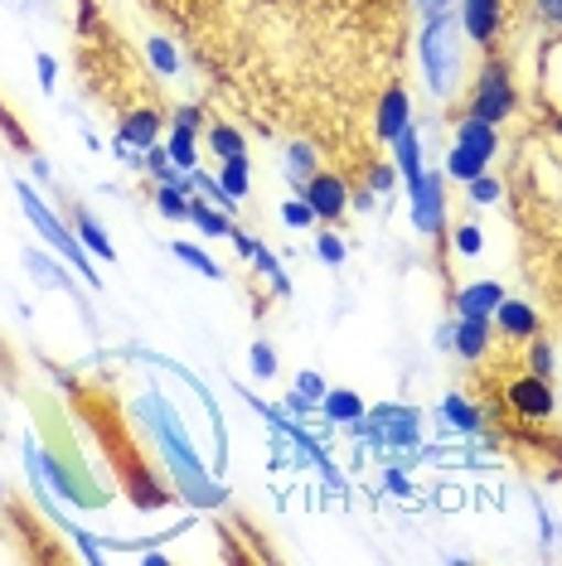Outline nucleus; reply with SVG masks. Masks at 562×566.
<instances>
[{"label":"nucleus","mask_w":562,"mask_h":566,"mask_svg":"<svg viewBox=\"0 0 562 566\" xmlns=\"http://www.w3.org/2000/svg\"><path fill=\"white\" fill-rule=\"evenodd\" d=\"M485 165H490V155L471 151V145H451V155H446V175L461 179V184H471L475 175H485Z\"/></svg>","instance_id":"obj_19"},{"label":"nucleus","mask_w":562,"mask_h":566,"mask_svg":"<svg viewBox=\"0 0 562 566\" xmlns=\"http://www.w3.org/2000/svg\"><path fill=\"white\" fill-rule=\"evenodd\" d=\"M228 242L238 248V257H258V242H252L248 232H238V228H234V232H228Z\"/></svg>","instance_id":"obj_43"},{"label":"nucleus","mask_w":562,"mask_h":566,"mask_svg":"<svg viewBox=\"0 0 562 566\" xmlns=\"http://www.w3.org/2000/svg\"><path fill=\"white\" fill-rule=\"evenodd\" d=\"M199 107H175V127H190V131H199Z\"/></svg>","instance_id":"obj_42"},{"label":"nucleus","mask_w":562,"mask_h":566,"mask_svg":"<svg viewBox=\"0 0 562 566\" xmlns=\"http://www.w3.org/2000/svg\"><path fill=\"white\" fill-rule=\"evenodd\" d=\"M354 208H359V214H364V208H374V189H354V199H349Z\"/></svg>","instance_id":"obj_46"},{"label":"nucleus","mask_w":562,"mask_h":566,"mask_svg":"<svg viewBox=\"0 0 562 566\" xmlns=\"http://www.w3.org/2000/svg\"><path fill=\"white\" fill-rule=\"evenodd\" d=\"M315 257H321L325 266H339V262H345V242H339L335 232H321V242H315Z\"/></svg>","instance_id":"obj_35"},{"label":"nucleus","mask_w":562,"mask_h":566,"mask_svg":"<svg viewBox=\"0 0 562 566\" xmlns=\"http://www.w3.org/2000/svg\"><path fill=\"white\" fill-rule=\"evenodd\" d=\"M451 349L461 353V359H485V349H490V319L485 315H461V325L451 329Z\"/></svg>","instance_id":"obj_12"},{"label":"nucleus","mask_w":562,"mask_h":566,"mask_svg":"<svg viewBox=\"0 0 562 566\" xmlns=\"http://www.w3.org/2000/svg\"><path fill=\"white\" fill-rule=\"evenodd\" d=\"M432 10H446V0H432Z\"/></svg>","instance_id":"obj_48"},{"label":"nucleus","mask_w":562,"mask_h":566,"mask_svg":"<svg viewBox=\"0 0 562 566\" xmlns=\"http://www.w3.org/2000/svg\"><path fill=\"white\" fill-rule=\"evenodd\" d=\"M412 127V102H408V88L393 83V88L383 92V102H378V141H398V131Z\"/></svg>","instance_id":"obj_11"},{"label":"nucleus","mask_w":562,"mask_h":566,"mask_svg":"<svg viewBox=\"0 0 562 566\" xmlns=\"http://www.w3.org/2000/svg\"><path fill=\"white\" fill-rule=\"evenodd\" d=\"M281 224H287V228H311L315 224V208L305 199H291L287 208H281Z\"/></svg>","instance_id":"obj_33"},{"label":"nucleus","mask_w":562,"mask_h":566,"mask_svg":"<svg viewBox=\"0 0 562 566\" xmlns=\"http://www.w3.org/2000/svg\"><path fill=\"white\" fill-rule=\"evenodd\" d=\"M466 194H471V204H499V194H505V184H499L495 175H475L466 184Z\"/></svg>","instance_id":"obj_32"},{"label":"nucleus","mask_w":562,"mask_h":566,"mask_svg":"<svg viewBox=\"0 0 562 566\" xmlns=\"http://www.w3.org/2000/svg\"><path fill=\"white\" fill-rule=\"evenodd\" d=\"M393 155H398V179L402 184H418L422 179V141H418V131H398V141H393Z\"/></svg>","instance_id":"obj_15"},{"label":"nucleus","mask_w":562,"mask_h":566,"mask_svg":"<svg viewBox=\"0 0 562 566\" xmlns=\"http://www.w3.org/2000/svg\"><path fill=\"white\" fill-rule=\"evenodd\" d=\"M209 145H214V155H248V141H242V131L234 127H209Z\"/></svg>","instance_id":"obj_30"},{"label":"nucleus","mask_w":562,"mask_h":566,"mask_svg":"<svg viewBox=\"0 0 562 566\" xmlns=\"http://www.w3.org/2000/svg\"><path fill=\"white\" fill-rule=\"evenodd\" d=\"M558 131H562V112H558Z\"/></svg>","instance_id":"obj_49"},{"label":"nucleus","mask_w":562,"mask_h":566,"mask_svg":"<svg viewBox=\"0 0 562 566\" xmlns=\"http://www.w3.org/2000/svg\"><path fill=\"white\" fill-rule=\"evenodd\" d=\"M456 145H471V151H480V155H495L499 151V131L490 127V121H480V117H466L456 127Z\"/></svg>","instance_id":"obj_17"},{"label":"nucleus","mask_w":562,"mask_h":566,"mask_svg":"<svg viewBox=\"0 0 562 566\" xmlns=\"http://www.w3.org/2000/svg\"><path fill=\"white\" fill-rule=\"evenodd\" d=\"M393 184H398V165H374V170H369V189H374V194H388Z\"/></svg>","instance_id":"obj_38"},{"label":"nucleus","mask_w":562,"mask_h":566,"mask_svg":"<svg viewBox=\"0 0 562 566\" xmlns=\"http://www.w3.org/2000/svg\"><path fill=\"white\" fill-rule=\"evenodd\" d=\"M533 15H539L548 30H562V0H533Z\"/></svg>","instance_id":"obj_39"},{"label":"nucleus","mask_w":562,"mask_h":566,"mask_svg":"<svg viewBox=\"0 0 562 566\" xmlns=\"http://www.w3.org/2000/svg\"><path fill=\"white\" fill-rule=\"evenodd\" d=\"M190 224L204 232V238H228L234 232V218H228V208H209L199 199H190Z\"/></svg>","instance_id":"obj_18"},{"label":"nucleus","mask_w":562,"mask_h":566,"mask_svg":"<svg viewBox=\"0 0 562 566\" xmlns=\"http://www.w3.org/2000/svg\"><path fill=\"white\" fill-rule=\"evenodd\" d=\"M383 489L402 499V494H408V475H402V470H388V475H383Z\"/></svg>","instance_id":"obj_44"},{"label":"nucleus","mask_w":562,"mask_h":566,"mask_svg":"<svg viewBox=\"0 0 562 566\" xmlns=\"http://www.w3.org/2000/svg\"><path fill=\"white\" fill-rule=\"evenodd\" d=\"M0 137H6L10 145H15L20 155H34V141H30V131L20 127V121H15V112H10L6 102H0Z\"/></svg>","instance_id":"obj_27"},{"label":"nucleus","mask_w":562,"mask_h":566,"mask_svg":"<svg viewBox=\"0 0 562 566\" xmlns=\"http://www.w3.org/2000/svg\"><path fill=\"white\" fill-rule=\"evenodd\" d=\"M422 73L426 88L436 97H451L461 83V48H456V30H451L446 10H426V30H422Z\"/></svg>","instance_id":"obj_3"},{"label":"nucleus","mask_w":562,"mask_h":566,"mask_svg":"<svg viewBox=\"0 0 562 566\" xmlns=\"http://www.w3.org/2000/svg\"><path fill=\"white\" fill-rule=\"evenodd\" d=\"M442 412H446V422L456 426V431H466V436H475V431H480V422H485L480 407H471V402L461 398V392H451V398L442 402Z\"/></svg>","instance_id":"obj_22"},{"label":"nucleus","mask_w":562,"mask_h":566,"mask_svg":"<svg viewBox=\"0 0 562 566\" xmlns=\"http://www.w3.org/2000/svg\"><path fill=\"white\" fill-rule=\"evenodd\" d=\"M248 179H252V170H248V155H228L224 160V189L234 194V199H242V194H248Z\"/></svg>","instance_id":"obj_24"},{"label":"nucleus","mask_w":562,"mask_h":566,"mask_svg":"<svg viewBox=\"0 0 562 566\" xmlns=\"http://www.w3.org/2000/svg\"><path fill=\"white\" fill-rule=\"evenodd\" d=\"M499 24H505V0H461V30L471 44L490 48L499 40Z\"/></svg>","instance_id":"obj_9"},{"label":"nucleus","mask_w":562,"mask_h":566,"mask_svg":"<svg viewBox=\"0 0 562 566\" xmlns=\"http://www.w3.org/2000/svg\"><path fill=\"white\" fill-rule=\"evenodd\" d=\"M137 412L151 422V431L161 436V446H165V460H170V470H175L180 479V489L199 503V509H218L224 503V485H214L209 475H204V465H199V455H194L190 446V436L180 431L175 422V412H170V402L161 398V392H141V402H137Z\"/></svg>","instance_id":"obj_2"},{"label":"nucleus","mask_w":562,"mask_h":566,"mask_svg":"<svg viewBox=\"0 0 562 566\" xmlns=\"http://www.w3.org/2000/svg\"><path fill=\"white\" fill-rule=\"evenodd\" d=\"M145 48H151V64H155V68H161V73H175V68H180L175 48H170L165 40H151V44H145Z\"/></svg>","instance_id":"obj_37"},{"label":"nucleus","mask_w":562,"mask_h":566,"mask_svg":"<svg viewBox=\"0 0 562 566\" xmlns=\"http://www.w3.org/2000/svg\"><path fill=\"white\" fill-rule=\"evenodd\" d=\"M93 20H97L93 0H83V10H78V24H83V34H88V30H93Z\"/></svg>","instance_id":"obj_45"},{"label":"nucleus","mask_w":562,"mask_h":566,"mask_svg":"<svg viewBox=\"0 0 562 566\" xmlns=\"http://www.w3.org/2000/svg\"><path fill=\"white\" fill-rule=\"evenodd\" d=\"M499 301H505V286H499V281H475V286L456 291V311L461 315H485L490 319Z\"/></svg>","instance_id":"obj_14"},{"label":"nucleus","mask_w":562,"mask_h":566,"mask_svg":"<svg viewBox=\"0 0 562 566\" xmlns=\"http://www.w3.org/2000/svg\"><path fill=\"white\" fill-rule=\"evenodd\" d=\"M73 232H78V242H83V248H88L93 257H102V262H112V257H117V248H112V242H107L102 224H97V218L88 214V208H78V214H73Z\"/></svg>","instance_id":"obj_16"},{"label":"nucleus","mask_w":562,"mask_h":566,"mask_svg":"<svg viewBox=\"0 0 562 566\" xmlns=\"http://www.w3.org/2000/svg\"><path fill=\"white\" fill-rule=\"evenodd\" d=\"M505 402L515 407V416H523V422H548L558 407V398H553V383L539 373H529V378H515V383L505 388Z\"/></svg>","instance_id":"obj_8"},{"label":"nucleus","mask_w":562,"mask_h":566,"mask_svg":"<svg viewBox=\"0 0 562 566\" xmlns=\"http://www.w3.org/2000/svg\"><path fill=\"white\" fill-rule=\"evenodd\" d=\"M155 208H161L165 218H190V194L175 189V184H161V189H155Z\"/></svg>","instance_id":"obj_29"},{"label":"nucleus","mask_w":562,"mask_h":566,"mask_svg":"<svg viewBox=\"0 0 562 566\" xmlns=\"http://www.w3.org/2000/svg\"><path fill=\"white\" fill-rule=\"evenodd\" d=\"M553 368H558V359H553V344L533 335V339H529V373H539V378H553Z\"/></svg>","instance_id":"obj_31"},{"label":"nucleus","mask_w":562,"mask_h":566,"mask_svg":"<svg viewBox=\"0 0 562 566\" xmlns=\"http://www.w3.org/2000/svg\"><path fill=\"white\" fill-rule=\"evenodd\" d=\"M175 257H185V262L194 266V272H204L209 281H224V266H218V262H214V257L204 252V248H194V242H175Z\"/></svg>","instance_id":"obj_26"},{"label":"nucleus","mask_w":562,"mask_h":566,"mask_svg":"<svg viewBox=\"0 0 562 566\" xmlns=\"http://www.w3.org/2000/svg\"><path fill=\"white\" fill-rule=\"evenodd\" d=\"M364 412H369V407H364L359 392H325V416L335 426H354Z\"/></svg>","instance_id":"obj_21"},{"label":"nucleus","mask_w":562,"mask_h":566,"mask_svg":"<svg viewBox=\"0 0 562 566\" xmlns=\"http://www.w3.org/2000/svg\"><path fill=\"white\" fill-rule=\"evenodd\" d=\"M252 373H258V378H277V353H272V344H267V339L252 344Z\"/></svg>","instance_id":"obj_34"},{"label":"nucleus","mask_w":562,"mask_h":566,"mask_svg":"<svg viewBox=\"0 0 562 566\" xmlns=\"http://www.w3.org/2000/svg\"><path fill=\"white\" fill-rule=\"evenodd\" d=\"M325 392H329V388H325V378H321V373H301V398L321 402V398H325Z\"/></svg>","instance_id":"obj_40"},{"label":"nucleus","mask_w":562,"mask_h":566,"mask_svg":"<svg viewBox=\"0 0 562 566\" xmlns=\"http://www.w3.org/2000/svg\"><path fill=\"white\" fill-rule=\"evenodd\" d=\"M170 160H175L180 170H199V131L190 127H170Z\"/></svg>","instance_id":"obj_20"},{"label":"nucleus","mask_w":562,"mask_h":566,"mask_svg":"<svg viewBox=\"0 0 562 566\" xmlns=\"http://www.w3.org/2000/svg\"><path fill=\"white\" fill-rule=\"evenodd\" d=\"M519 112V88L515 78H509V64L505 58H490L480 73H475V88H471V117L490 121V127H499V121H509Z\"/></svg>","instance_id":"obj_5"},{"label":"nucleus","mask_w":562,"mask_h":566,"mask_svg":"<svg viewBox=\"0 0 562 566\" xmlns=\"http://www.w3.org/2000/svg\"><path fill=\"white\" fill-rule=\"evenodd\" d=\"M315 170H321V165H315V151H311V145H305V141H296V145H291V155H287V175H291V189L301 194V184L311 179Z\"/></svg>","instance_id":"obj_23"},{"label":"nucleus","mask_w":562,"mask_h":566,"mask_svg":"<svg viewBox=\"0 0 562 566\" xmlns=\"http://www.w3.org/2000/svg\"><path fill=\"white\" fill-rule=\"evenodd\" d=\"M301 199L315 208V224H335L349 208V184L339 175H329V170H315V175L301 184Z\"/></svg>","instance_id":"obj_7"},{"label":"nucleus","mask_w":562,"mask_h":566,"mask_svg":"<svg viewBox=\"0 0 562 566\" xmlns=\"http://www.w3.org/2000/svg\"><path fill=\"white\" fill-rule=\"evenodd\" d=\"M408 194H412V224H418V232L442 238V228H446V175L442 170H422V179L408 184Z\"/></svg>","instance_id":"obj_6"},{"label":"nucleus","mask_w":562,"mask_h":566,"mask_svg":"<svg viewBox=\"0 0 562 566\" xmlns=\"http://www.w3.org/2000/svg\"><path fill=\"white\" fill-rule=\"evenodd\" d=\"M495 325L505 329L509 339H533L539 335V311H533L529 301H509L505 295V301L495 305Z\"/></svg>","instance_id":"obj_13"},{"label":"nucleus","mask_w":562,"mask_h":566,"mask_svg":"<svg viewBox=\"0 0 562 566\" xmlns=\"http://www.w3.org/2000/svg\"><path fill=\"white\" fill-rule=\"evenodd\" d=\"M451 329H456V325H442V329H436V349H451Z\"/></svg>","instance_id":"obj_47"},{"label":"nucleus","mask_w":562,"mask_h":566,"mask_svg":"<svg viewBox=\"0 0 562 566\" xmlns=\"http://www.w3.org/2000/svg\"><path fill=\"white\" fill-rule=\"evenodd\" d=\"M543 92H548V102L562 107V44H553L543 58Z\"/></svg>","instance_id":"obj_25"},{"label":"nucleus","mask_w":562,"mask_h":566,"mask_svg":"<svg viewBox=\"0 0 562 566\" xmlns=\"http://www.w3.org/2000/svg\"><path fill=\"white\" fill-rule=\"evenodd\" d=\"M54 83H58V64L48 54H40V88L44 92H54Z\"/></svg>","instance_id":"obj_41"},{"label":"nucleus","mask_w":562,"mask_h":566,"mask_svg":"<svg viewBox=\"0 0 562 566\" xmlns=\"http://www.w3.org/2000/svg\"><path fill=\"white\" fill-rule=\"evenodd\" d=\"M480 248H485V232L475 228V224H461V228H456V252H461V257H475Z\"/></svg>","instance_id":"obj_36"},{"label":"nucleus","mask_w":562,"mask_h":566,"mask_svg":"<svg viewBox=\"0 0 562 566\" xmlns=\"http://www.w3.org/2000/svg\"><path fill=\"white\" fill-rule=\"evenodd\" d=\"M15 194H20V208H24V218H30V224L40 228V238L48 242V248H54L58 257H64V262H68V266H73V272H78L83 281H88L93 291L102 286V276L93 272V262H88V248H83V242H78V232H68L64 224H58V214H54V208H44V199H40V194L30 189V184H15Z\"/></svg>","instance_id":"obj_4"},{"label":"nucleus","mask_w":562,"mask_h":566,"mask_svg":"<svg viewBox=\"0 0 562 566\" xmlns=\"http://www.w3.org/2000/svg\"><path fill=\"white\" fill-rule=\"evenodd\" d=\"M155 141H161V112L141 107V112H131L127 121H121V131H117V155H121V151H151Z\"/></svg>","instance_id":"obj_10"},{"label":"nucleus","mask_w":562,"mask_h":566,"mask_svg":"<svg viewBox=\"0 0 562 566\" xmlns=\"http://www.w3.org/2000/svg\"><path fill=\"white\" fill-rule=\"evenodd\" d=\"M68 392H73V407H78V416H83V426L97 436V446L107 450V460H112V470H117V479H121V489H127V499L137 503V509H165L170 499V489L161 485V475L151 470V460L141 455V446L131 440V431H127V416L117 412V398L112 392H97V388H73L68 383Z\"/></svg>","instance_id":"obj_1"},{"label":"nucleus","mask_w":562,"mask_h":566,"mask_svg":"<svg viewBox=\"0 0 562 566\" xmlns=\"http://www.w3.org/2000/svg\"><path fill=\"white\" fill-rule=\"evenodd\" d=\"M24 262H30V272L44 281V286H54V291H68V276L54 266V257H44V252H24Z\"/></svg>","instance_id":"obj_28"}]
</instances>
